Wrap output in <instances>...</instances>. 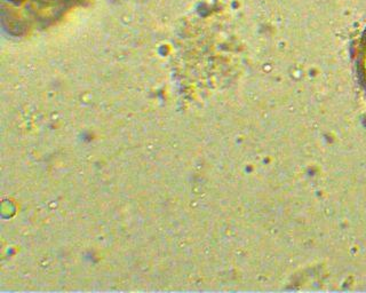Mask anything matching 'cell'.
<instances>
[{
  "instance_id": "6da1fadb",
  "label": "cell",
  "mask_w": 366,
  "mask_h": 293,
  "mask_svg": "<svg viewBox=\"0 0 366 293\" xmlns=\"http://www.w3.org/2000/svg\"><path fill=\"white\" fill-rule=\"evenodd\" d=\"M356 66H357L360 83L366 91V28L360 36V43H358Z\"/></svg>"
}]
</instances>
